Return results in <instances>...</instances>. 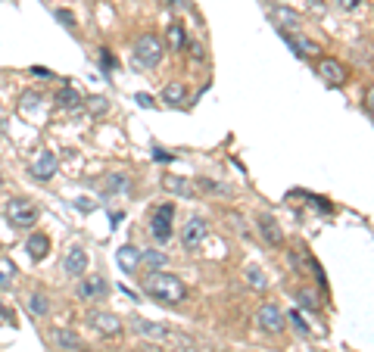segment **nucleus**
Segmentation results:
<instances>
[{"mask_svg": "<svg viewBox=\"0 0 374 352\" xmlns=\"http://www.w3.org/2000/svg\"><path fill=\"white\" fill-rule=\"evenodd\" d=\"M147 296L156 299L159 306H178L187 299V287L178 275H168V271H153L147 281Z\"/></svg>", "mask_w": 374, "mask_h": 352, "instance_id": "obj_1", "label": "nucleus"}, {"mask_svg": "<svg viewBox=\"0 0 374 352\" xmlns=\"http://www.w3.org/2000/svg\"><path fill=\"white\" fill-rule=\"evenodd\" d=\"M162 53H166V44H162L156 35H143L134 44V66H141V69H156V66L162 63Z\"/></svg>", "mask_w": 374, "mask_h": 352, "instance_id": "obj_2", "label": "nucleus"}, {"mask_svg": "<svg viewBox=\"0 0 374 352\" xmlns=\"http://www.w3.org/2000/svg\"><path fill=\"white\" fill-rule=\"evenodd\" d=\"M172 219H175V206L172 203H166V206H159L153 212V221H150V234H153L159 243H166L168 237H172Z\"/></svg>", "mask_w": 374, "mask_h": 352, "instance_id": "obj_3", "label": "nucleus"}, {"mask_svg": "<svg viewBox=\"0 0 374 352\" xmlns=\"http://www.w3.org/2000/svg\"><path fill=\"white\" fill-rule=\"evenodd\" d=\"M6 215H10L12 228H31L37 221V206H31L28 200H12L10 209H6Z\"/></svg>", "mask_w": 374, "mask_h": 352, "instance_id": "obj_4", "label": "nucleus"}, {"mask_svg": "<svg viewBox=\"0 0 374 352\" xmlns=\"http://www.w3.org/2000/svg\"><path fill=\"white\" fill-rule=\"evenodd\" d=\"M62 271L72 275V277L87 275V250L84 246H69V252L62 256Z\"/></svg>", "mask_w": 374, "mask_h": 352, "instance_id": "obj_5", "label": "nucleus"}, {"mask_svg": "<svg viewBox=\"0 0 374 352\" xmlns=\"http://www.w3.org/2000/svg\"><path fill=\"white\" fill-rule=\"evenodd\" d=\"M256 324L262 327V331H268V333H280L284 331V315H280V308L278 306H262L259 312H256Z\"/></svg>", "mask_w": 374, "mask_h": 352, "instance_id": "obj_6", "label": "nucleus"}, {"mask_svg": "<svg viewBox=\"0 0 374 352\" xmlns=\"http://www.w3.org/2000/svg\"><path fill=\"white\" fill-rule=\"evenodd\" d=\"M206 234H209L206 221L203 219H190L184 225V231H181V243H184V250H197V246L206 240Z\"/></svg>", "mask_w": 374, "mask_h": 352, "instance_id": "obj_7", "label": "nucleus"}, {"mask_svg": "<svg viewBox=\"0 0 374 352\" xmlns=\"http://www.w3.org/2000/svg\"><path fill=\"white\" fill-rule=\"evenodd\" d=\"M56 169H60V163H56L53 153H41L37 163L31 165V178H35V181H50V178L56 175Z\"/></svg>", "mask_w": 374, "mask_h": 352, "instance_id": "obj_8", "label": "nucleus"}, {"mask_svg": "<svg viewBox=\"0 0 374 352\" xmlns=\"http://www.w3.org/2000/svg\"><path fill=\"white\" fill-rule=\"evenodd\" d=\"M87 321H91L100 333H106V337H112V333L122 331L118 318H116V315H109V312H91V315H87Z\"/></svg>", "mask_w": 374, "mask_h": 352, "instance_id": "obj_9", "label": "nucleus"}, {"mask_svg": "<svg viewBox=\"0 0 374 352\" xmlns=\"http://www.w3.org/2000/svg\"><path fill=\"white\" fill-rule=\"evenodd\" d=\"M53 343L60 346V349L66 352H84V343H81V337L75 331H69V327H60V331H53Z\"/></svg>", "mask_w": 374, "mask_h": 352, "instance_id": "obj_10", "label": "nucleus"}, {"mask_svg": "<svg viewBox=\"0 0 374 352\" xmlns=\"http://www.w3.org/2000/svg\"><path fill=\"white\" fill-rule=\"evenodd\" d=\"M268 16H271L274 26H287V28L303 26V16H299L296 10H290V7H271L268 10Z\"/></svg>", "mask_w": 374, "mask_h": 352, "instance_id": "obj_11", "label": "nucleus"}, {"mask_svg": "<svg viewBox=\"0 0 374 352\" xmlns=\"http://www.w3.org/2000/svg\"><path fill=\"white\" fill-rule=\"evenodd\" d=\"M318 75L328 84H340L343 78H346V69H343L337 59H321V63H318Z\"/></svg>", "mask_w": 374, "mask_h": 352, "instance_id": "obj_12", "label": "nucleus"}, {"mask_svg": "<svg viewBox=\"0 0 374 352\" xmlns=\"http://www.w3.org/2000/svg\"><path fill=\"white\" fill-rule=\"evenodd\" d=\"M259 234H262V237H265L271 246H280V243H284V231L278 228V221H274L271 215H262V219H259Z\"/></svg>", "mask_w": 374, "mask_h": 352, "instance_id": "obj_13", "label": "nucleus"}, {"mask_svg": "<svg viewBox=\"0 0 374 352\" xmlns=\"http://www.w3.org/2000/svg\"><path fill=\"white\" fill-rule=\"evenodd\" d=\"M106 290L109 287H106L103 277H87V281L78 284V299H97V296H103Z\"/></svg>", "mask_w": 374, "mask_h": 352, "instance_id": "obj_14", "label": "nucleus"}, {"mask_svg": "<svg viewBox=\"0 0 374 352\" xmlns=\"http://www.w3.org/2000/svg\"><path fill=\"white\" fill-rule=\"evenodd\" d=\"M25 250H28L31 259H37V262H41V259L50 252V237H47V234H31V237L25 240Z\"/></svg>", "mask_w": 374, "mask_h": 352, "instance_id": "obj_15", "label": "nucleus"}, {"mask_svg": "<svg viewBox=\"0 0 374 352\" xmlns=\"http://www.w3.org/2000/svg\"><path fill=\"white\" fill-rule=\"evenodd\" d=\"M284 35V41H287V47H293V53H296V57H312V53H315V44H312L309 38H303V35H287V32H280Z\"/></svg>", "mask_w": 374, "mask_h": 352, "instance_id": "obj_16", "label": "nucleus"}, {"mask_svg": "<svg viewBox=\"0 0 374 352\" xmlns=\"http://www.w3.org/2000/svg\"><path fill=\"white\" fill-rule=\"evenodd\" d=\"M134 333H141V337H150V340H162L166 337V327L156 324V321H147V318H134Z\"/></svg>", "mask_w": 374, "mask_h": 352, "instance_id": "obj_17", "label": "nucleus"}, {"mask_svg": "<svg viewBox=\"0 0 374 352\" xmlns=\"http://www.w3.org/2000/svg\"><path fill=\"white\" fill-rule=\"evenodd\" d=\"M118 265H122V271H137V265H141V250H134V246H122L118 250Z\"/></svg>", "mask_w": 374, "mask_h": 352, "instance_id": "obj_18", "label": "nucleus"}, {"mask_svg": "<svg viewBox=\"0 0 374 352\" xmlns=\"http://www.w3.org/2000/svg\"><path fill=\"white\" fill-rule=\"evenodd\" d=\"M162 187L172 190V194H181V196H193V184H190V181H184V178L168 175L166 181H162Z\"/></svg>", "mask_w": 374, "mask_h": 352, "instance_id": "obj_19", "label": "nucleus"}, {"mask_svg": "<svg viewBox=\"0 0 374 352\" xmlns=\"http://www.w3.org/2000/svg\"><path fill=\"white\" fill-rule=\"evenodd\" d=\"M56 103H60L62 109H78L81 106V97H78V91H75V88H62L60 94H56Z\"/></svg>", "mask_w": 374, "mask_h": 352, "instance_id": "obj_20", "label": "nucleus"}, {"mask_svg": "<svg viewBox=\"0 0 374 352\" xmlns=\"http://www.w3.org/2000/svg\"><path fill=\"white\" fill-rule=\"evenodd\" d=\"M162 100H168L172 106H181V103L187 100V88L184 84H168V88L162 91Z\"/></svg>", "mask_w": 374, "mask_h": 352, "instance_id": "obj_21", "label": "nucleus"}, {"mask_svg": "<svg viewBox=\"0 0 374 352\" xmlns=\"http://www.w3.org/2000/svg\"><path fill=\"white\" fill-rule=\"evenodd\" d=\"M28 312H31V315H37V318H44V315L50 312V302H47V296H41V293H31V296H28Z\"/></svg>", "mask_w": 374, "mask_h": 352, "instance_id": "obj_22", "label": "nucleus"}, {"mask_svg": "<svg viewBox=\"0 0 374 352\" xmlns=\"http://www.w3.org/2000/svg\"><path fill=\"white\" fill-rule=\"evenodd\" d=\"M12 277H16V265H12V259H0V290L12 287Z\"/></svg>", "mask_w": 374, "mask_h": 352, "instance_id": "obj_23", "label": "nucleus"}, {"mask_svg": "<svg viewBox=\"0 0 374 352\" xmlns=\"http://www.w3.org/2000/svg\"><path fill=\"white\" fill-rule=\"evenodd\" d=\"M247 284L249 287H256V290H262V287H268V277H265V271L262 268H247Z\"/></svg>", "mask_w": 374, "mask_h": 352, "instance_id": "obj_24", "label": "nucleus"}, {"mask_svg": "<svg viewBox=\"0 0 374 352\" xmlns=\"http://www.w3.org/2000/svg\"><path fill=\"white\" fill-rule=\"evenodd\" d=\"M116 57H112V53L109 50H106V47H100V69H103L106 72V75H109L112 78V72H116Z\"/></svg>", "mask_w": 374, "mask_h": 352, "instance_id": "obj_25", "label": "nucleus"}, {"mask_svg": "<svg viewBox=\"0 0 374 352\" xmlns=\"http://www.w3.org/2000/svg\"><path fill=\"white\" fill-rule=\"evenodd\" d=\"M168 44H172L175 50H184V28H181V26L168 28Z\"/></svg>", "mask_w": 374, "mask_h": 352, "instance_id": "obj_26", "label": "nucleus"}, {"mask_svg": "<svg viewBox=\"0 0 374 352\" xmlns=\"http://www.w3.org/2000/svg\"><path fill=\"white\" fill-rule=\"evenodd\" d=\"M141 262H147L150 265V268H156V271H159L162 268V265H166V256H162V252H141Z\"/></svg>", "mask_w": 374, "mask_h": 352, "instance_id": "obj_27", "label": "nucleus"}, {"mask_svg": "<svg viewBox=\"0 0 374 352\" xmlns=\"http://www.w3.org/2000/svg\"><path fill=\"white\" fill-rule=\"evenodd\" d=\"M56 19L62 22V26L69 28V32H75L78 28V22H75V16H72V10H56Z\"/></svg>", "mask_w": 374, "mask_h": 352, "instance_id": "obj_28", "label": "nucleus"}, {"mask_svg": "<svg viewBox=\"0 0 374 352\" xmlns=\"http://www.w3.org/2000/svg\"><path fill=\"white\" fill-rule=\"evenodd\" d=\"M128 187V178L125 175H109L106 178V190H125Z\"/></svg>", "mask_w": 374, "mask_h": 352, "instance_id": "obj_29", "label": "nucleus"}, {"mask_svg": "<svg viewBox=\"0 0 374 352\" xmlns=\"http://www.w3.org/2000/svg\"><path fill=\"white\" fill-rule=\"evenodd\" d=\"M296 299H299V306H303V308H315V296H312V293H305V290L296 296Z\"/></svg>", "mask_w": 374, "mask_h": 352, "instance_id": "obj_30", "label": "nucleus"}, {"mask_svg": "<svg viewBox=\"0 0 374 352\" xmlns=\"http://www.w3.org/2000/svg\"><path fill=\"white\" fill-rule=\"evenodd\" d=\"M290 321H293V324H296V331H309V324H305V321H303V315H299V312H290Z\"/></svg>", "mask_w": 374, "mask_h": 352, "instance_id": "obj_31", "label": "nucleus"}, {"mask_svg": "<svg viewBox=\"0 0 374 352\" xmlns=\"http://www.w3.org/2000/svg\"><path fill=\"white\" fill-rule=\"evenodd\" d=\"M359 3H362V0H337V7H340V10H355Z\"/></svg>", "mask_w": 374, "mask_h": 352, "instance_id": "obj_32", "label": "nucleus"}, {"mask_svg": "<svg viewBox=\"0 0 374 352\" xmlns=\"http://www.w3.org/2000/svg\"><path fill=\"white\" fill-rule=\"evenodd\" d=\"M31 75H37V78H44V82H47V78H53V72H50V69H44V66H41V69H37V66H35V69H31Z\"/></svg>", "mask_w": 374, "mask_h": 352, "instance_id": "obj_33", "label": "nucleus"}, {"mask_svg": "<svg viewBox=\"0 0 374 352\" xmlns=\"http://www.w3.org/2000/svg\"><path fill=\"white\" fill-rule=\"evenodd\" d=\"M134 100H137V103H141V106H143V109H150V106H153V97H150V94H137V97H134Z\"/></svg>", "mask_w": 374, "mask_h": 352, "instance_id": "obj_34", "label": "nucleus"}, {"mask_svg": "<svg viewBox=\"0 0 374 352\" xmlns=\"http://www.w3.org/2000/svg\"><path fill=\"white\" fill-rule=\"evenodd\" d=\"M0 184H3V178H0Z\"/></svg>", "mask_w": 374, "mask_h": 352, "instance_id": "obj_35", "label": "nucleus"}]
</instances>
